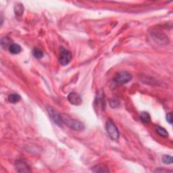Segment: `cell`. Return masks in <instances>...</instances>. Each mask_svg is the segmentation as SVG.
<instances>
[{"mask_svg": "<svg viewBox=\"0 0 173 173\" xmlns=\"http://www.w3.org/2000/svg\"><path fill=\"white\" fill-rule=\"evenodd\" d=\"M60 116H61L63 123H64L67 127L71 128L73 130L81 131V130L84 129V125L81 122H79V120L74 119V118H71V116L66 114H61Z\"/></svg>", "mask_w": 173, "mask_h": 173, "instance_id": "cell-1", "label": "cell"}, {"mask_svg": "<svg viewBox=\"0 0 173 173\" xmlns=\"http://www.w3.org/2000/svg\"><path fill=\"white\" fill-rule=\"evenodd\" d=\"M133 76L128 72H120L116 74L114 77V81L118 85H123L131 81Z\"/></svg>", "mask_w": 173, "mask_h": 173, "instance_id": "cell-2", "label": "cell"}, {"mask_svg": "<svg viewBox=\"0 0 173 173\" xmlns=\"http://www.w3.org/2000/svg\"><path fill=\"white\" fill-rule=\"evenodd\" d=\"M106 131L109 137L113 140H117L119 137V132L117 127L111 120H108L106 123Z\"/></svg>", "mask_w": 173, "mask_h": 173, "instance_id": "cell-3", "label": "cell"}, {"mask_svg": "<svg viewBox=\"0 0 173 173\" xmlns=\"http://www.w3.org/2000/svg\"><path fill=\"white\" fill-rule=\"evenodd\" d=\"M72 59V54L71 52L65 48L60 47L59 54V62L62 66H66L69 64Z\"/></svg>", "mask_w": 173, "mask_h": 173, "instance_id": "cell-4", "label": "cell"}, {"mask_svg": "<svg viewBox=\"0 0 173 173\" xmlns=\"http://www.w3.org/2000/svg\"><path fill=\"white\" fill-rule=\"evenodd\" d=\"M47 110L48 114H49V115L51 118L52 119V120L55 122V123L57 124L58 126H59V127H62V124H63V122H62L61 116H60V114L58 113V112L56 111L55 109H54L52 107L47 106L46 107Z\"/></svg>", "mask_w": 173, "mask_h": 173, "instance_id": "cell-5", "label": "cell"}, {"mask_svg": "<svg viewBox=\"0 0 173 173\" xmlns=\"http://www.w3.org/2000/svg\"><path fill=\"white\" fill-rule=\"evenodd\" d=\"M68 100L71 104L75 106H79L82 104V99L78 93L72 92L68 96Z\"/></svg>", "mask_w": 173, "mask_h": 173, "instance_id": "cell-6", "label": "cell"}, {"mask_svg": "<svg viewBox=\"0 0 173 173\" xmlns=\"http://www.w3.org/2000/svg\"><path fill=\"white\" fill-rule=\"evenodd\" d=\"M16 169L18 172H30V169H29L28 166H27L26 163L23 162V161H20V162H17L16 163Z\"/></svg>", "mask_w": 173, "mask_h": 173, "instance_id": "cell-7", "label": "cell"}, {"mask_svg": "<svg viewBox=\"0 0 173 173\" xmlns=\"http://www.w3.org/2000/svg\"><path fill=\"white\" fill-rule=\"evenodd\" d=\"M9 52L12 54H18L22 50L21 47L17 43H12L8 48Z\"/></svg>", "mask_w": 173, "mask_h": 173, "instance_id": "cell-8", "label": "cell"}, {"mask_svg": "<svg viewBox=\"0 0 173 173\" xmlns=\"http://www.w3.org/2000/svg\"><path fill=\"white\" fill-rule=\"evenodd\" d=\"M140 119L142 121L143 123L144 124H148L150 122L151 117L150 115L148 112H143L141 113V116H140Z\"/></svg>", "mask_w": 173, "mask_h": 173, "instance_id": "cell-9", "label": "cell"}, {"mask_svg": "<svg viewBox=\"0 0 173 173\" xmlns=\"http://www.w3.org/2000/svg\"><path fill=\"white\" fill-rule=\"evenodd\" d=\"M24 12V7L21 3H18L14 6V13L17 16H21Z\"/></svg>", "mask_w": 173, "mask_h": 173, "instance_id": "cell-10", "label": "cell"}, {"mask_svg": "<svg viewBox=\"0 0 173 173\" xmlns=\"http://www.w3.org/2000/svg\"><path fill=\"white\" fill-rule=\"evenodd\" d=\"M92 171L94 172H108L109 170L107 167L103 165H98L93 167Z\"/></svg>", "mask_w": 173, "mask_h": 173, "instance_id": "cell-11", "label": "cell"}, {"mask_svg": "<svg viewBox=\"0 0 173 173\" xmlns=\"http://www.w3.org/2000/svg\"><path fill=\"white\" fill-rule=\"evenodd\" d=\"M156 132L159 135H160L162 137H168V133L166 131V130L164 128H162V127L158 126L156 127Z\"/></svg>", "mask_w": 173, "mask_h": 173, "instance_id": "cell-12", "label": "cell"}, {"mask_svg": "<svg viewBox=\"0 0 173 173\" xmlns=\"http://www.w3.org/2000/svg\"><path fill=\"white\" fill-rule=\"evenodd\" d=\"M20 100V96L18 94H11L8 96V101L12 104H16Z\"/></svg>", "mask_w": 173, "mask_h": 173, "instance_id": "cell-13", "label": "cell"}, {"mask_svg": "<svg viewBox=\"0 0 173 173\" xmlns=\"http://www.w3.org/2000/svg\"><path fill=\"white\" fill-rule=\"evenodd\" d=\"M33 55L34 56L35 58H38V59H40V58H42L43 57L44 54L43 51L39 48L37 47H35L33 50Z\"/></svg>", "mask_w": 173, "mask_h": 173, "instance_id": "cell-14", "label": "cell"}, {"mask_svg": "<svg viewBox=\"0 0 173 173\" xmlns=\"http://www.w3.org/2000/svg\"><path fill=\"white\" fill-rule=\"evenodd\" d=\"M11 40L9 39L8 37H3L1 39V45L2 47L3 48H9V47L11 45Z\"/></svg>", "mask_w": 173, "mask_h": 173, "instance_id": "cell-15", "label": "cell"}, {"mask_svg": "<svg viewBox=\"0 0 173 173\" xmlns=\"http://www.w3.org/2000/svg\"><path fill=\"white\" fill-rule=\"evenodd\" d=\"M162 161L165 164H172L173 162L172 157L171 156V155H165L163 156Z\"/></svg>", "mask_w": 173, "mask_h": 173, "instance_id": "cell-16", "label": "cell"}, {"mask_svg": "<svg viewBox=\"0 0 173 173\" xmlns=\"http://www.w3.org/2000/svg\"><path fill=\"white\" fill-rule=\"evenodd\" d=\"M166 120L170 124H172V113L169 112L166 114Z\"/></svg>", "mask_w": 173, "mask_h": 173, "instance_id": "cell-17", "label": "cell"}]
</instances>
